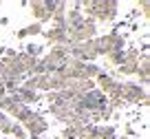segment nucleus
Masks as SVG:
<instances>
[{
  "label": "nucleus",
  "mask_w": 150,
  "mask_h": 139,
  "mask_svg": "<svg viewBox=\"0 0 150 139\" xmlns=\"http://www.w3.org/2000/svg\"><path fill=\"white\" fill-rule=\"evenodd\" d=\"M102 73V66L97 64H84V71H82V79H95Z\"/></svg>",
  "instance_id": "f3484780"
},
{
  "label": "nucleus",
  "mask_w": 150,
  "mask_h": 139,
  "mask_svg": "<svg viewBox=\"0 0 150 139\" xmlns=\"http://www.w3.org/2000/svg\"><path fill=\"white\" fill-rule=\"evenodd\" d=\"M137 18H139V9L135 7V9H132L130 13H128V20H130V22H137Z\"/></svg>",
  "instance_id": "bb28decb"
},
{
  "label": "nucleus",
  "mask_w": 150,
  "mask_h": 139,
  "mask_svg": "<svg viewBox=\"0 0 150 139\" xmlns=\"http://www.w3.org/2000/svg\"><path fill=\"white\" fill-rule=\"evenodd\" d=\"M42 35H44V40L49 42L51 46H69L71 42H69V35H66V29H60V27H51V29H44L42 31Z\"/></svg>",
  "instance_id": "0eeeda50"
},
{
  "label": "nucleus",
  "mask_w": 150,
  "mask_h": 139,
  "mask_svg": "<svg viewBox=\"0 0 150 139\" xmlns=\"http://www.w3.org/2000/svg\"><path fill=\"white\" fill-rule=\"evenodd\" d=\"M22 106H24V104L20 102V97H18V95H5V97L0 99V113L9 115L11 119L16 117V113H18Z\"/></svg>",
  "instance_id": "6e6552de"
},
{
  "label": "nucleus",
  "mask_w": 150,
  "mask_h": 139,
  "mask_svg": "<svg viewBox=\"0 0 150 139\" xmlns=\"http://www.w3.org/2000/svg\"><path fill=\"white\" fill-rule=\"evenodd\" d=\"M0 84H2V71H0Z\"/></svg>",
  "instance_id": "c756f323"
},
{
  "label": "nucleus",
  "mask_w": 150,
  "mask_h": 139,
  "mask_svg": "<svg viewBox=\"0 0 150 139\" xmlns=\"http://www.w3.org/2000/svg\"><path fill=\"white\" fill-rule=\"evenodd\" d=\"M44 57H47V60H51L53 64H57V66H64L66 62H69L71 55H69V49H66V46H60V44H57V46H51V51H49Z\"/></svg>",
  "instance_id": "9b49d317"
},
{
  "label": "nucleus",
  "mask_w": 150,
  "mask_h": 139,
  "mask_svg": "<svg viewBox=\"0 0 150 139\" xmlns=\"http://www.w3.org/2000/svg\"><path fill=\"white\" fill-rule=\"evenodd\" d=\"M137 77H139V86H148L150 82V57L148 55H139V60H137Z\"/></svg>",
  "instance_id": "1a4fd4ad"
},
{
  "label": "nucleus",
  "mask_w": 150,
  "mask_h": 139,
  "mask_svg": "<svg viewBox=\"0 0 150 139\" xmlns=\"http://www.w3.org/2000/svg\"><path fill=\"white\" fill-rule=\"evenodd\" d=\"M95 49H97V57L106 55L110 51H124L126 49V38L122 33H104V35H97L95 38Z\"/></svg>",
  "instance_id": "f03ea898"
},
{
  "label": "nucleus",
  "mask_w": 150,
  "mask_h": 139,
  "mask_svg": "<svg viewBox=\"0 0 150 139\" xmlns=\"http://www.w3.org/2000/svg\"><path fill=\"white\" fill-rule=\"evenodd\" d=\"M51 139H62V137H51Z\"/></svg>",
  "instance_id": "2f4dec72"
},
{
  "label": "nucleus",
  "mask_w": 150,
  "mask_h": 139,
  "mask_svg": "<svg viewBox=\"0 0 150 139\" xmlns=\"http://www.w3.org/2000/svg\"><path fill=\"white\" fill-rule=\"evenodd\" d=\"M117 139H130V137H117Z\"/></svg>",
  "instance_id": "7c9ffc66"
},
{
  "label": "nucleus",
  "mask_w": 150,
  "mask_h": 139,
  "mask_svg": "<svg viewBox=\"0 0 150 139\" xmlns=\"http://www.w3.org/2000/svg\"><path fill=\"white\" fill-rule=\"evenodd\" d=\"M16 95L20 97V102H22L24 106H35V104L44 102V95H42V93H38V91H29V88H22V86L16 91Z\"/></svg>",
  "instance_id": "9d476101"
},
{
  "label": "nucleus",
  "mask_w": 150,
  "mask_h": 139,
  "mask_svg": "<svg viewBox=\"0 0 150 139\" xmlns=\"http://www.w3.org/2000/svg\"><path fill=\"white\" fill-rule=\"evenodd\" d=\"M122 99L128 104V106H141V108H148L150 97H148V91L144 86H139L137 82H122Z\"/></svg>",
  "instance_id": "f257e3e1"
},
{
  "label": "nucleus",
  "mask_w": 150,
  "mask_h": 139,
  "mask_svg": "<svg viewBox=\"0 0 150 139\" xmlns=\"http://www.w3.org/2000/svg\"><path fill=\"white\" fill-rule=\"evenodd\" d=\"M115 79H117L115 75H110L108 71H104V69H102V73H99L97 77H95V86H97L99 91H102L104 95H106V93L110 91V86L115 84Z\"/></svg>",
  "instance_id": "f8f14e48"
},
{
  "label": "nucleus",
  "mask_w": 150,
  "mask_h": 139,
  "mask_svg": "<svg viewBox=\"0 0 150 139\" xmlns=\"http://www.w3.org/2000/svg\"><path fill=\"white\" fill-rule=\"evenodd\" d=\"M106 62H108V66H119L124 62V51H110V53H106Z\"/></svg>",
  "instance_id": "6ab92c4d"
},
{
  "label": "nucleus",
  "mask_w": 150,
  "mask_h": 139,
  "mask_svg": "<svg viewBox=\"0 0 150 139\" xmlns=\"http://www.w3.org/2000/svg\"><path fill=\"white\" fill-rule=\"evenodd\" d=\"M0 5H2V2H0Z\"/></svg>",
  "instance_id": "72a5a7b5"
},
{
  "label": "nucleus",
  "mask_w": 150,
  "mask_h": 139,
  "mask_svg": "<svg viewBox=\"0 0 150 139\" xmlns=\"http://www.w3.org/2000/svg\"><path fill=\"white\" fill-rule=\"evenodd\" d=\"M139 49L137 46H130V49H124V62H137L139 60Z\"/></svg>",
  "instance_id": "412c9836"
},
{
  "label": "nucleus",
  "mask_w": 150,
  "mask_h": 139,
  "mask_svg": "<svg viewBox=\"0 0 150 139\" xmlns=\"http://www.w3.org/2000/svg\"><path fill=\"white\" fill-rule=\"evenodd\" d=\"M24 38H27V33H24V27H22L16 31V40H24Z\"/></svg>",
  "instance_id": "cd10ccee"
},
{
  "label": "nucleus",
  "mask_w": 150,
  "mask_h": 139,
  "mask_svg": "<svg viewBox=\"0 0 150 139\" xmlns=\"http://www.w3.org/2000/svg\"><path fill=\"white\" fill-rule=\"evenodd\" d=\"M77 139H97V124H86L77 135Z\"/></svg>",
  "instance_id": "a211bd4d"
},
{
  "label": "nucleus",
  "mask_w": 150,
  "mask_h": 139,
  "mask_svg": "<svg viewBox=\"0 0 150 139\" xmlns=\"http://www.w3.org/2000/svg\"><path fill=\"white\" fill-rule=\"evenodd\" d=\"M119 16L117 0H95V22H115Z\"/></svg>",
  "instance_id": "20e7f679"
},
{
  "label": "nucleus",
  "mask_w": 150,
  "mask_h": 139,
  "mask_svg": "<svg viewBox=\"0 0 150 139\" xmlns=\"http://www.w3.org/2000/svg\"><path fill=\"white\" fill-rule=\"evenodd\" d=\"M31 115H33V108H31V106H22L18 113H16L13 121H16V124H20V126H24V124L29 121V117H31Z\"/></svg>",
  "instance_id": "dca6fc26"
},
{
  "label": "nucleus",
  "mask_w": 150,
  "mask_h": 139,
  "mask_svg": "<svg viewBox=\"0 0 150 139\" xmlns=\"http://www.w3.org/2000/svg\"><path fill=\"white\" fill-rule=\"evenodd\" d=\"M117 75H124V77L137 75V62H122V64L117 66Z\"/></svg>",
  "instance_id": "2eb2a0df"
},
{
  "label": "nucleus",
  "mask_w": 150,
  "mask_h": 139,
  "mask_svg": "<svg viewBox=\"0 0 150 139\" xmlns=\"http://www.w3.org/2000/svg\"><path fill=\"white\" fill-rule=\"evenodd\" d=\"M112 113H115V111H112V106H110V104H106V106H104L102 111L97 113V115H99V121H108V119H112Z\"/></svg>",
  "instance_id": "5701e85b"
},
{
  "label": "nucleus",
  "mask_w": 150,
  "mask_h": 139,
  "mask_svg": "<svg viewBox=\"0 0 150 139\" xmlns=\"http://www.w3.org/2000/svg\"><path fill=\"white\" fill-rule=\"evenodd\" d=\"M42 31H44V27H42L40 22H31V24H27V27H24V33H27V38L42 35Z\"/></svg>",
  "instance_id": "aec40b11"
},
{
  "label": "nucleus",
  "mask_w": 150,
  "mask_h": 139,
  "mask_svg": "<svg viewBox=\"0 0 150 139\" xmlns=\"http://www.w3.org/2000/svg\"><path fill=\"white\" fill-rule=\"evenodd\" d=\"M29 9H31L33 22H40L44 27V24L51 22V18H53L55 0H33V2H29Z\"/></svg>",
  "instance_id": "7ed1b4c3"
},
{
  "label": "nucleus",
  "mask_w": 150,
  "mask_h": 139,
  "mask_svg": "<svg viewBox=\"0 0 150 139\" xmlns=\"http://www.w3.org/2000/svg\"><path fill=\"white\" fill-rule=\"evenodd\" d=\"M5 95H7V93H5V86H2V84H0V99L5 97Z\"/></svg>",
  "instance_id": "c85d7f7f"
},
{
  "label": "nucleus",
  "mask_w": 150,
  "mask_h": 139,
  "mask_svg": "<svg viewBox=\"0 0 150 139\" xmlns=\"http://www.w3.org/2000/svg\"><path fill=\"white\" fill-rule=\"evenodd\" d=\"M62 139H69V137H77V128H73V126H64V130H62L60 135Z\"/></svg>",
  "instance_id": "393cba45"
},
{
  "label": "nucleus",
  "mask_w": 150,
  "mask_h": 139,
  "mask_svg": "<svg viewBox=\"0 0 150 139\" xmlns=\"http://www.w3.org/2000/svg\"><path fill=\"white\" fill-rule=\"evenodd\" d=\"M20 49H22L27 55L35 57V60H40V57L44 55V46H42V44H38V42H27V44H22Z\"/></svg>",
  "instance_id": "ddd939ff"
},
{
  "label": "nucleus",
  "mask_w": 150,
  "mask_h": 139,
  "mask_svg": "<svg viewBox=\"0 0 150 139\" xmlns=\"http://www.w3.org/2000/svg\"><path fill=\"white\" fill-rule=\"evenodd\" d=\"M9 139H13V137H9Z\"/></svg>",
  "instance_id": "473e14b6"
},
{
  "label": "nucleus",
  "mask_w": 150,
  "mask_h": 139,
  "mask_svg": "<svg viewBox=\"0 0 150 139\" xmlns=\"http://www.w3.org/2000/svg\"><path fill=\"white\" fill-rule=\"evenodd\" d=\"M124 137H130V139L137 137V130H135V126H132V124H126V126H124Z\"/></svg>",
  "instance_id": "a878e982"
},
{
  "label": "nucleus",
  "mask_w": 150,
  "mask_h": 139,
  "mask_svg": "<svg viewBox=\"0 0 150 139\" xmlns=\"http://www.w3.org/2000/svg\"><path fill=\"white\" fill-rule=\"evenodd\" d=\"M97 139H117V128L112 124H97Z\"/></svg>",
  "instance_id": "4468645a"
},
{
  "label": "nucleus",
  "mask_w": 150,
  "mask_h": 139,
  "mask_svg": "<svg viewBox=\"0 0 150 139\" xmlns=\"http://www.w3.org/2000/svg\"><path fill=\"white\" fill-rule=\"evenodd\" d=\"M80 102H82V106H84L86 113H99L108 104V97L99 91V88H93V91L80 95Z\"/></svg>",
  "instance_id": "39448f33"
},
{
  "label": "nucleus",
  "mask_w": 150,
  "mask_h": 139,
  "mask_svg": "<svg viewBox=\"0 0 150 139\" xmlns=\"http://www.w3.org/2000/svg\"><path fill=\"white\" fill-rule=\"evenodd\" d=\"M137 9L141 11V16H144V20H148V18H150V0H141Z\"/></svg>",
  "instance_id": "b1692460"
},
{
  "label": "nucleus",
  "mask_w": 150,
  "mask_h": 139,
  "mask_svg": "<svg viewBox=\"0 0 150 139\" xmlns=\"http://www.w3.org/2000/svg\"><path fill=\"white\" fill-rule=\"evenodd\" d=\"M9 137H13V139H27V130L22 128L20 124H11V133H9Z\"/></svg>",
  "instance_id": "4be33fe9"
},
{
  "label": "nucleus",
  "mask_w": 150,
  "mask_h": 139,
  "mask_svg": "<svg viewBox=\"0 0 150 139\" xmlns=\"http://www.w3.org/2000/svg\"><path fill=\"white\" fill-rule=\"evenodd\" d=\"M22 128L27 130V139H31V137H44V135L49 133V119L42 115V113L33 111V115L29 117V121L22 126Z\"/></svg>",
  "instance_id": "423d86ee"
}]
</instances>
